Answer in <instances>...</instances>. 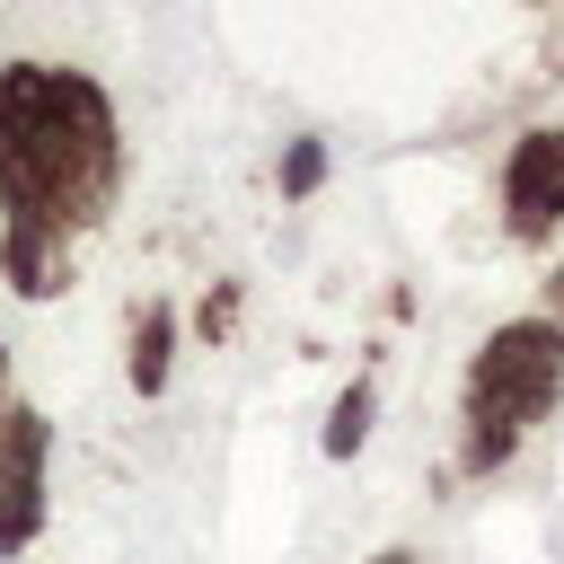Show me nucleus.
<instances>
[{
	"mask_svg": "<svg viewBox=\"0 0 564 564\" xmlns=\"http://www.w3.org/2000/svg\"><path fill=\"white\" fill-rule=\"evenodd\" d=\"M564 405V326L555 317H502L476 361H467V397H458V432H467V476H494L520 458V441Z\"/></svg>",
	"mask_w": 564,
	"mask_h": 564,
	"instance_id": "2",
	"label": "nucleus"
},
{
	"mask_svg": "<svg viewBox=\"0 0 564 564\" xmlns=\"http://www.w3.org/2000/svg\"><path fill=\"white\" fill-rule=\"evenodd\" d=\"M370 414H379V388L352 379V388L335 397V414H326V458H352V449L370 441Z\"/></svg>",
	"mask_w": 564,
	"mask_h": 564,
	"instance_id": "6",
	"label": "nucleus"
},
{
	"mask_svg": "<svg viewBox=\"0 0 564 564\" xmlns=\"http://www.w3.org/2000/svg\"><path fill=\"white\" fill-rule=\"evenodd\" d=\"M502 229L511 238H564V132L538 123L502 150Z\"/></svg>",
	"mask_w": 564,
	"mask_h": 564,
	"instance_id": "4",
	"label": "nucleus"
},
{
	"mask_svg": "<svg viewBox=\"0 0 564 564\" xmlns=\"http://www.w3.org/2000/svg\"><path fill=\"white\" fill-rule=\"evenodd\" d=\"M370 564H423V555H414V546H379Z\"/></svg>",
	"mask_w": 564,
	"mask_h": 564,
	"instance_id": "8",
	"label": "nucleus"
},
{
	"mask_svg": "<svg viewBox=\"0 0 564 564\" xmlns=\"http://www.w3.org/2000/svg\"><path fill=\"white\" fill-rule=\"evenodd\" d=\"M326 185V141H291L282 150V194H317Z\"/></svg>",
	"mask_w": 564,
	"mask_h": 564,
	"instance_id": "7",
	"label": "nucleus"
},
{
	"mask_svg": "<svg viewBox=\"0 0 564 564\" xmlns=\"http://www.w3.org/2000/svg\"><path fill=\"white\" fill-rule=\"evenodd\" d=\"M167 370H176V308H167V300H141V308H132L123 379H132L141 397H159V388H167Z\"/></svg>",
	"mask_w": 564,
	"mask_h": 564,
	"instance_id": "5",
	"label": "nucleus"
},
{
	"mask_svg": "<svg viewBox=\"0 0 564 564\" xmlns=\"http://www.w3.org/2000/svg\"><path fill=\"white\" fill-rule=\"evenodd\" d=\"M0 414H9V352H0Z\"/></svg>",
	"mask_w": 564,
	"mask_h": 564,
	"instance_id": "9",
	"label": "nucleus"
},
{
	"mask_svg": "<svg viewBox=\"0 0 564 564\" xmlns=\"http://www.w3.org/2000/svg\"><path fill=\"white\" fill-rule=\"evenodd\" d=\"M123 185L115 97L70 62H0V273L18 300H53L70 247Z\"/></svg>",
	"mask_w": 564,
	"mask_h": 564,
	"instance_id": "1",
	"label": "nucleus"
},
{
	"mask_svg": "<svg viewBox=\"0 0 564 564\" xmlns=\"http://www.w3.org/2000/svg\"><path fill=\"white\" fill-rule=\"evenodd\" d=\"M44 494H53V414L9 397V414H0V564L44 538V511H53Z\"/></svg>",
	"mask_w": 564,
	"mask_h": 564,
	"instance_id": "3",
	"label": "nucleus"
}]
</instances>
